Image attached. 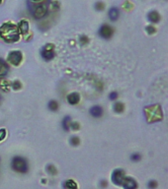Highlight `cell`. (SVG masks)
Here are the masks:
<instances>
[{"label": "cell", "mask_w": 168, "mask_h": 189, "mask_svg": "<svg viewBox=\"0 0 168 189\" xmlns=\"http://www.w3.org/2000/svg\"><path fill=\"white\" fill-rule=\"evenodd\" d=\"M0 38L3 42L13 43L20 39V33L18 27L12 23H4L0 27Z\"/></svg>", "instance_id": "obj_1"}, {"label": "cell", "mask_w": 168, "mask_h": 189, "mask_svg": "<svg viewBox=\"0 0 168 189\" xmlns=\"http://www.w3.org/2000/svg\"><path fill=\"white\" fill-rule=\"evenodd\" d=\"M144 113H146V117L148 122L159 121V120H161L162 117H163L161 108L157 105L147 106L146 110H144Z\"/></svg>", "instance_id": "obj_2"}, {"label": "cell", "mask_w": 168, "mask_h": 189, "mask_svg": "<svg viewBox=\"0 0 168 189\" xmlns=\"http://www.w3.org/2000/svg\"><path fill=\"white\" fill-rule=\"evenodd\" d=\"M11 168L14 171L20 173H27L29 170V164L28 161L23 157L17 156L14 157L11 161Z\"/></svg>", "instance_id": "obj_3"}, {"label": "cell", "mask_w": 168, "mask_h": 189, "mask_svg": "<svg viewBox=\"0 0 168 189\" xmlns=\"http://www.w3.org/2000/svg\"><path fill=\"white\" fill-rule=\"evenodd\" d=\"M30 9H31V14L33 15L34 18L37 20H41V19L45 18L49 13L48 7L46 6V5L40 4V3H38V4L34 3L33 6Z\"/></svg>", "instance_id": "obj_4"}, {"label": "cell", "mask_w": 168, "mask_h": 189, "mask_svg": "<svg viewBox=\"0 0 168 189\" xmlns=\"http://www.w3.org/2000/svg\"><path fill=\"white\" fill-rule=\"evenodd\" d=\"M41 56L45 61H50L55 58V45L53 43H48L44 45L41 49Z\"/></svg>", "instance_id": "obj_5"}, {"label": "cell", "mask_w": 168, "mask_h": 189, "mask_svg": "<svg viewBox=\"0 0 168 189\" xmlns=\"http://www.w3.org/2000/svg\"><path fill=\"white\" fill-rule=\"evenodd\" d=\"M7 60L10 64H12L14 66H18V65H20V63L23 60V54L20 50L10 51L8 54V57H7Z\"/></svg>", "instance_id": "obj_6"}, {"label": "cell", "mask_w": 168, "mask_h": 189, "mask_svg": "<svg viewBox=\"0 0 168 189\" xmlns=\"http://www.w3.org/2000/svg\"><path fill=\"white\" fill-rule=\"evenodd\" d=\"M98 34L99 36L104 38V39H109L111 38L114 35V30L111 26H109L107 24H104L100 27L99 31H98Z\"/></svg>", "instance_id": "obj_7"}, {"label": "cell", "mask_w": 168, "mask_h": 189, "mask_svg": "<svg viewBox=\"0 0 168 189\" xmlns=\"http://www.w3.org/2000/svg\"><path fill=\"white\" fill-rule=\"evenodd\" d=\"M111 178H112V181L115 183V184L121 185L122 183H123L124 178H125L124 170H122V169H116V170H114V173H112Z\"/></svg>", "instance_id": "obj_8"}, {"label": "cell", "mask_w": 168, "mask_h": 189, "mask_svg": "<svg viewBox=\"0 0 168 189\" xmlns=\"http://www.w3.org/2000/svg\"><path fill=\"white\" fill-rule=\"evenodd\" d=\"M103 108L102 106H93L90 110H89V113L91 116H93L95 118H98V117H101L103 115Z\"/></svg>", "instance_id": "obj_9"}, {"label": "cell", "mask_w": 168, "mask_h": 189, "mask_svg": "<svg viewBox=\"0 0 168 189\" xmlns=\"http://www.w3.org/2000/svg\"><path fill=\"white\" fill-rule=\"evenodd\" d=\"M122 185L124 186L125 189H137V182L132 178H131V177H125Z\"/></svg>", "instance_id": "obj_10"}, {"label": "cell", "mask_w": 168, "mask_h": 189, "mask_svg": "<svg viewBox=\"0 0 168 189\" xmlns=\"http://www.w3.org/2000/svg\"><path fill=\"white\" fill-rule=\"evenodd\" d=\"M66 101L69 105H72V106L77 105L80 101V95L78 93H70L69 95H67Z\"/></svg>", "instance_id": "obj_11"}, {"label": "cell", "mask_w": 168, "mask_h": 189, "mask_svg": "<svg viewBox=\"0 0 168 189\" xmlns=\"http://www.w3.org/2000/svg\"><path fill=\"white\" fill-rule=\"evenodd\" d=\"M18 30H19V33L22 34V35H27L28 32H29V22L27 20H21L18 25Z\"/></svg>", "instance_id": "obj_12"}, {"label": "cell", "mask_w": 168, "mask_h": 189, "mask_svg": "<svg viewBox=\"0 0 168 189\" xmlns=\"http://www.w3.org/2000/svg\"><path fill=\"white\" fill-rule=\"evenodd\" d=\"M9 71V65L3 59L0 58V78L7 75Z\"/></svg>", "instance_id": "obj_13"}, {"label": "cell", "mask_w": 168, "mask_h": 189, "mask_svg": "<svg viewBox=\"0 0 168 189\" xmlns=\"http://www.w3.org/2000/svg\"><path fill=\"white\" fill-rule=\"evenodd\" d=\"M108 16H109V19L115 22L119 19V16H120V11L118 8L116 7H112L111 9L109 10V13H108Z\"/></svg>", "instance_id": "obj_14"}, {"label": "cell", "mask_w": 168, "mask_h": 189, "mask_svg": "<svg viewBox=\"0 0 168 189\" xmlns=\"http://www.w3.org/2000/svg\"><path fill=\"white\" fill-rule=\"evenodd\" d=\"M147 18H148L149 22H151V23H157V22H159V20H160V15L158 14V12H156V11H151L150 13H148Z\"/></svg>", "instance_id": "obj_15"}, {"label": "cell", "mask_w": 168, "mask_h": 189, "mask_svg": "<svg viewBox=\"0 0 168 189\" xmlns=\"http://www.w3.org/2000/svg\"><path fill=\"white\" fill-rule=\"evenodd\" d=\"M71 122V117L69 115H66L65 117H63L62 119V122H61V126H62V129L65 131H68L69 129V125H70Z\"/></svg>", "instance_id": "obj_16"}, {"label": "cell", "mask_w": 168, "mask_h": 189, "mask_svg": "<svg viewBox=\"0 0 168 189\" xmlns=\"http://www.w3.org/2000/svg\"><path fill=\"white\" fill-rule=\"evenodd\" d=\"M63 187H65V189H77V184L75 181H73L71 179H68L63 183Z\"/></svg>", "instance_id": "obj_17"}, {"label": "cell", "mask_w": 168, "mask_h": 189, "mask_svg": "<svg viewBox=\"0 0 168 189\" xmlns=\"http://www.w3.org/2000/svg\"><path fill=\"white\" fill-rule=\"evenodd\" d=\"M9 87H11V84L8 81H6V80L0 78V90L7 92L9 90Z\"/></svg>", "instance_id": "obj_18"}, {"label": "cell", "mask_w": 168, "mask_h": 189, "mask_svg": "<svg viewBox=\"0 0 168 189\" xmlns=\"http://www.w3.org/2000/svg\"><path fill=\"white\" fill-rule=\"evenodd\" d=\"M48 107H49V110L50 111H56L57 110H59V102H57L56 101L51 100V101H49Z\"/></svg>", "instance_id": "obj_19"}, {"label": "cell", "mask_w": 168, "mask_h": 189, "mask_svg": "<svg viewBox=\"0 0 168 189\" xmlns=\"http://www.w3.org/2000/svg\"><path fill=\"white\" fill-rule=\"evenodd\" d=\"M125 110V106L122 104V102L118 101V102H115V105H114V110L116 112H118V113H121V112H123Z\"/></svg>", "instance_id": "obj_20"}, {"label": "cell", "mask_w": 168, "mask_h": 189, "mask_svg": "<svg viewBox=\"0 0 168 189\" xmlns=\"http://www.w3.org/2000/svg\"><path fill=\"white\" fill-rule=\"evenodd\" d=\"M69 141H70V145L74 146V147H76V146H78L80 144V139L78 138L77 136H72Z\"/></svg>", "instance_id": "obj_21"}, {"label": "cell", "mask_w": 168, "mask_h": 189, "mask_svg": "<svg viewBox=\"0 0 168 189\" xmlns=\"http://www.w3.org/2000/svg\"><path fill=\"white\" fill-rule=\"evenodd\" d=\"M79 43H80L81 45H86V44L89 43L88 37H86V36H84V35H83V36H80V38H79Z\"/></svg>", "instance_id": "obj_22"}, {"label": "cell", "mask_w": 168, "mask_h": 189, "mask_svg": "<svg viewBox=\"0 0 168 189\" xmlns=\"http://www.w3.org/2000/svg\"><path fill=\"white\" fill-rule=\"evenodd\" d=\"M69 128L74 130V131H77L80 129V124L76 121H71L70 122V125H69Z\"/></svg>", "instance_id": "obj_23"}, {"label": "cell", "mask_w": 168, "mask_h": 189, "mask_svg": "<svg viewBox=\"0 0 168 189\" xmlns=\"http://www.w3.org/2000/svg\"><path fill=\"white\" fill-rule=\"evenodd\" d=\"M47 170H48V173H50V174H56V173H57V170H56V169L55 168V165H53V164H49L48 167H47Z\"/></svg>", "instance_id": "obj_24"}, {"label": "cell", "mask_w": 168, "mask_h": 189, "mask_svg": "<svg viewBox=\"0 0 168 189\" xmlns=\"http://www.w3.org/2000/svg\"><path fill=\"white\" fill-rule=\"evenodd\" d=\"M11 87L13 88V90L18 91V90H20L22 88V84H21L20 81H14L12 84H11Z\"/></svg>", "instance_id": "obj_25"}, {"label": "cell", "mask_w": 168, "mask_h": 189, "mask_svg": "<svg viewBox=\"0 0 168 189\" xmlns=\"http://www.w3.org/2000/svg\"><path fill=\"white\" fill-rule=\"evenodd\" d=\"M104 8H105V4H104L103 2L98 1L95 3V9L97 11H102V10H104Z\"/></svg>", "instance_id": "obj_26"}, {"label": "cell", "mask_w": 168, "mask_h": 189, "mask_svg": "<svg viewBox=\"0 0 168 189\" xmlns=\"http://www.w3.org/2000/svg\"><path fill=\"white\" fill-rule=\"evenodd\" d=\"M6 130L5 129H0V142L3 141L5 139V137H6Z\"/></svg>", "instance_id": "obj_27"}, {"label": "cell", "mask_w": 168, "mask_h": 189, "mask_svg": "<svg viewBox=\"0 0 168 189\" xmlns=\"http://www.w3.org/2000/svg\"><path fill=\"white\" fill-rule=\"evenodd\" d=\"M117 98H118V93H117V92H112V93L109 95V99L111 100V101H115Z\"/></svg>", "instance_id": "obj_28"}, {"label": "cell", "mask_w": 168, "mask_h": 189, "mask_svg": "<svg viewBox=\"0 0 168 189\" xmlns=\"http://www.w3.org/2000/svg\"><path fill=\"white\" fill-rule=\"evenodd\" d=\"M132 161H134V162H137V161H140L141 160V155H138V154H134V155H132Z\"/></svg>", "instance_id": "obj_29"}, {"label": "cell", "mask_w": 168, "mask_h": 189, "mask_svg": "<svg viewBox=\"0 0 168 189\" xmlns=\"http://www.w3.org/2000/svg\"><path fill=\"white\" fill-rule=\"evenodd\" d=\"M146 31L148 32V34H154V33L156 32L155 28H153L152 26H148V27H146Z\"/></svg>", "instance_id": "obj_30"}, {"label": "cell", "mask_w": 168, "mask_h": 189, "mask_svg": "<svg viewBox=\"0 0 168 189\" xmlns=\"http://www.w3.org/2000/svg\"><path fill=\"white\" fill-rule=\"evenodd\" d=\"M148 187H149L150 189L155 188V187H156V182H155V181H150V182L148 183Z\"/></svg>", "instance_id": "obj_31"}, {"label": "cell", "mask_w": 168, "mask_h": 189, "mask_svg": "<svg viewBox=\"0 0 168 189\" xmlns=\"http://www.w3.org/2000/svg\"><path fill=\"white\" fill-rule=\"evenodd\" d=\"M100 186H101V187H106V186H107V181H106V180H101Z\"/></svg>", "instance_id": "obj_32"}, {"label": "cell", "mask_w": 168, "mask_h": 189, "mask_svg": "<svg viewBox=\"0 0 168 189\" xmlns=\"http://www.w3.org/2000/svg\"><path fill=\"white\" fill-rule=\"evenodd\" d=\"M31 1H32L33 3H36V4H38V3H41L42 1H44V0H31Z\"/></svg>", "instance_id": "obj_33"}, {"label": "cell", "mask_w": 168, "mask_h": 189, "mask_svg": "<svg viewBox=\"0 0 168 189\" xmlns=\"http://www.w3.org/2000/svg\"><path fill=\"white\" fill-rule=\"evenodd\" d=\"M1 101H2V96L0 95V102H1Z\"/></svg>", "instance_id": "obj_34"}, {"label": "cell", "mask_w": 168, "mask_h": 189, "mask_svg": "<svg viewBox=\"0 0 168 189\" xmlns=\"http://www.w3.org/2000/svg\"><path fill=\"white\" fill-rule=\"evenodd\" d=\"M2 2V0H0V3H1Z\"/></svg>", "instance_id": "obj_35"}]
</instances>
